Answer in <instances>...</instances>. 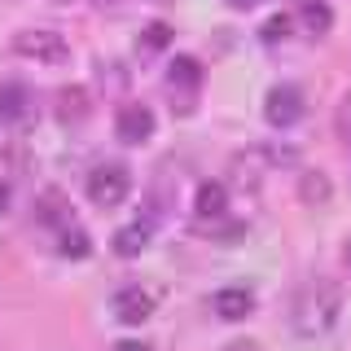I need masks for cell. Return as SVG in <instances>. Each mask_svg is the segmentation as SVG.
<instances>
[{
	"instance_id": "obj_1",
	"label": "cell",
	"mask_w": 351,
	"mask_h": 351,
	"mask_svg": "<svg viewBox=\"0 0 351 351\" xmlns=\"http://www.w3.org/2000/svg\"><path fill=\"white\" fill-rule=\"evenodd\" d=\"M338 316H343V290H338V281L312 277L299 294H294V307H290L294 334H303V338H325L329 329L338 325Z\"/></svg>"
},
{
	"instance_id": "obj_2",
	"label": "cell",
	"mask_w": 351,
	"mask_h": 351,
	"mask_svg": "<svg viewBox=\"0 0 351 351\" xmlns=\"http://www.w3.org/2000/svg\"><path fill=\"white\" fill-rule=\"evenodd\" d=\"M128 193H132V171L128 167H119V162H101V167H93L88 171V202L93 206H119V202H128Z\"/></svg>"
},
{
	"instance_id": "obj_3",
	"label": "cell",
	"mask_w": 351,
	"mask_h": 351,
	"mask_svg": "<svg viewBox=\"0 0 351 351\" xmlns=\"http://www.w3.org/2000/svg\"><path fill=\"white\" fill-rule=\"evenodd\" d=\"M167 93H171L176 110H180V114H189L193 101H197V93H202V62L189 58V53L171 58V66H167Z\"/></svg>"
},
{
	"instance_id": "obj_4",
	"label": "cell",
	"mask_w": 351,
	"mask_h": 351,
	"mask_svg": "<svg viewBox=\"0 0 351 351\" xmlns=\"http://www.w3.org/2000/svg\"><path fill=\"white\" fill-rule=\"evenodd\" d=\"M14 53L18 58H27V62H40V66H62L66 58H71V44H66L58 31H22V36L14 40Z\"/></svg>"
},
{
	"instance_id": "obj_5",
	"label": "cell",
	"mask_w": 351,
	"mask_h": 351,
	"mask_svg": "<svg viewBox=\"0 0 351 351\" xmlns=\"http://www.w3.org/2000/svg\"><path fill=\"white\" fill-rule=\"evenodd\" d=\"M303 88H294V84H277V88H268V97H263V119H268L272 128H294L303 119Z\"/></svg>"
},
{
	"instance_id": "obj_6",
	"label": "cell",
	"mask_w": 351,
	"mask_h": 351,
	"mask_svg": "<svg viewBox=\"0 0 351 351\" xmlns=\"http://www.w3.org/2000/svg\"><path fill=\"white\" fill-rule=\"evenodd\" d=\"M110 312L119 325H145L154 316V294L145 285H123V290L110 294Z\"/></svg>"
},
{
	"instance_id": "obj_7",
	"label": "cell",
	"mask_w": 351,
	"mask_h": 351,
	"mask_svg": "<svg viewBox=\"0 0 351 351\" xmlns=\"http://www.w3.org/2000/svg\"><path fill=\"white\" fill-rule=\"evenodd\" d=\"M114 136L123 141V145H145L154 136V110L141 106V101H128L114 110Z\"/></svg>"
},
{
	"instance_id": "obj_8",
	"label": "cell",
	"mask_w": 351,
	"mask_h": 351,
	"mask_svg": "<svg viewBox=\"0 0 351 351\" xmlns=\"http://www.w3.org/2000/svg\"><path fill=\"white\" fill-rule=\"evenodd\" d=\"M211 312L219 321H246V316L255 312V294H250L246 285H224V290L211 294Z\"/></svg>"
},
{
	"instance_id": "obj_9",
	"label": "cell",
	"mask_w": 351,
	"mask_h": 351,
	"mask_svg": "<svg viewBox=\"0 0 351 351\" xmlns=\"http://www.w3.org/2000/svg\"><path fill=\"white\" fill-rule=\"evenodd\" d=\"M193 215L202 219V224H219V219L228 215V189L219 180H206V184H197V193H193Z\"/></svg>"
},
{
	"instance_id": "obj_10",
	"label": "cell",
	"mask_w": 351,
	"mask_h": 351,
	"mask_svg": "<svg viewBox=\"0 0 351 351\" xmlns=\"http://www.w3.org/2000/svg\"><path fill=\"white\" fill-rule=\"evenodd\" d=\"M149 237H154V219L145 215V219H132V224L119 228L110 246H114V255H119V259H136L141 250L149 246Z\"/></svg>"
},
{
	"instance_id": "obj_11",
	"label": "cell",
	"mask_w": 351,
	"mask_h": 351,
	"mask_svg": "<svg viewBox=\"0 0 351 351\" xmlns=\"http://www.w3.org/2000/svg\"><path fill=\"white\" fill-rule=\"evenodd\" d=\"M294 22L303 27V36H329V27H334V9H329L325 0H299Z\"/></svg>"
},
{
	"instance_id": "obj_12",
	"label": "cell",
	"mask_w": 351,
	"mask_h": 351,
	"mask_svg": "<svg viewBox=\"0 0 351 351\" xmlns=\"http://www.w3.org/2000/svg\"><path fill=\"white\" fill-rule=\"evenodd\" d=\"M58 119L62 123H84L88 119V110H93V97H88V88H80V84H71V88H62L58 93Z\"/></svg>"
},
{
	"instance_id": "obj_13",
	"label": "cell",
	"mask_w": 351,
	"mask_h": 351,
	"mask_svg": "<svg viewBox=\"0 0 351 351\" xmlns=\"http://www.w3.org/2000/svg\"><path fill=\"white\" fill-rule=\"evenodd\" d=\"M36 219H40V224H49V228H66V224H75V219H71V202H66V193L44 189V193H40V202H36Z\"/></svg>"
},
{
	"instance_id": "obj_14",
	"label": "cell",
	"mask_w": 351,
	"mask_h": 351,
	"mask_svg": "<svg viewBox=\"0 0 351 351\" xmlns=\"http://www.w3.org/2000/svg\"><path fill=\"white\" fill-rule=\"evenodd\" d=\"M58 255L62 259H88V255H93V237H88L80 224L58 228Z\"/></svg>"
},
{
	"instance_id": "obj_15",
	"label": "cell",
	"mask_w": 351,
	"mask_h": 351,
	"mask_svg": "<svg viewBox=\"0 0 351 351\" xmlns=\"http://www.w3.org/2000/svg\"><path fill=\"white\" fill-rule=\"evenodd\" d=\"M27 110H31V93L22 84H5V88H0V119H5V123L27 119Z\"/></svg>"
},
{
	"instance_id": "obj_16",
	"label": "cell",
	"mask_w": 351,
	"mask_h": 351,
	"mask_svg": "<svg viewBox=\"0 0 351 351\" xmlns=\"http://www.w3.org/2000/svg\"><path fill=\"white\" fill-rule=\"evenodd\" d=\"M299 197L307 206H321L325 197H329V176L325 171H303V180H299Z\"/></svg>"
},
{
	"instance_id": "obj_17",
	"label": "cell",
	"mask_w": 351,
	"mask_h": 351,
	"mask_svg": "<svg viewBox=\"0 0 351 351\" xmlns=\"http://www.w3.org/2000/svg\"><path fill=\"white\" fill-rule=\"evenodd\" d=\"M171 44V27L167 22H149L145 31H141V53H162Z\"/></svg>"
},
{
	"instance_id": "obj_18",
	"label": "cell",
	"mask_w": 351,
	"mask_h": 351,
	"mask_svg": "<svg viewBox=\"0 0 351 351\" xmlns=\"http://www.w3.org/2000/svg\"><path fill=\"white\" fill-rule=\"evenodd\" d=\"M290 31H294V18H290V14H272V18L259 27V40H263V44H281Z\"/></svg>"
},
{
	"instance_id": "obj_19",
	"label": "cell",
	"mask_w": 351,
	"mask_h": 351,
	"mask_svg": "<svg viewBox=\"0 0 351 351\" xmlns=\"http://www.w3.org/2000/svg\"><path fill=\"white\" fill-rule=\"evenodd\" d=\"M338 136H343L347 145H351V101H347L343 110H338Z\"/></svg>"
},
{
	"instance_id": "obj_20",
	"label": "cell",
	"mask_w": 351,
	"mask_h": 351,
	"mask_svg": "<svg viewBox=\"0 0 351 351\" xmlns=\"http://www.w3.org/2000/svg\"><path fill=\"white\" fill-rule=\"evenodd\" d=\"M9 202H14V189H9V184H5V180H0V215H5V211H9Z\"/></svg>"
},
{
	"instance_id": "obj_21",
	"label": "cell",
	"mask_w": 351,
	"mask_h": 351,
	"mask_svg": "<svg viewBox=\"0 0 351 351\" xmlns=\"http://www.w3.org/2000/svg\"><path fill=\"white\" fill-rule=\"evenodd\" d=\"M114 351H149V347H145V343H128V338H123V343H119Z\"/></svg>"
},
{
	"instance_id": "obj_22",
	"label": "cell",
	"mask_w": 351,
	"mask_h": 351,
	"mask_svg": "<svg viewBox=\"0 0 351 351\" xmlns=\"http://www.w3.org/2000/svg\"><path fill=\"white\" fill-rule=\"evenodd\" d=\"M233 9H255V5H263V0H228Z\"/></svg>"
},
{
	"instance_id": "obj_23",
	"label": "cell",
	"mask_w": 351,
	"mask_h": 351,
	"mask_svg": "<svg viewBox=\"0 0 351 351\" xmlns=\"http://www.w3.org/2000/svg\"><path fill=\"white\" fill-rule=\"evenodd\" d=\"M224 351H255L250 343H233V347H224Z\"/></svg>"
},
{
	"instance_id": "obj_24",
	"label": "cell",
	"mask_w": 351,
	"mask_h": 351,
	"mask_svg": "<svg viewBox=\"0 0 351 351\" xmlns=\"http://www.w3.org/2000/svg\"><path fill=\"white\" fill-rule=\"evenodd\" d=\"M343 259H347V268H351V237H347V250H343Z\"/></svg>"
},
{
	"instance_id": "obj_25",
	"label": "cell",
	"mask_w": 351,
	"mask_h": 351,
	"mask_svg": "<svg viewBox=\"0 0 351 351\" xmlns=\"http://www.w3.org/2000/svg\"><path fill=\"white\" fill-rule=\"evenodd\" d=\"M97 5H123V0H97Z\"/></svg>"
},
{
	"instance_id": "obj_26",
	"label": "cell",
	"mask_w": 351,
	"mask_h": 351,
	"mask_svg": "<svg viewBox=\"0 0 351 351\" xmlns=\"http://www.w3.org/2000/svg\"><path fill=\"white\" fill-rule=\"evenodd\" d=\"M62 5H71V0H62Z\"/></svg>"
}]
</instances>
